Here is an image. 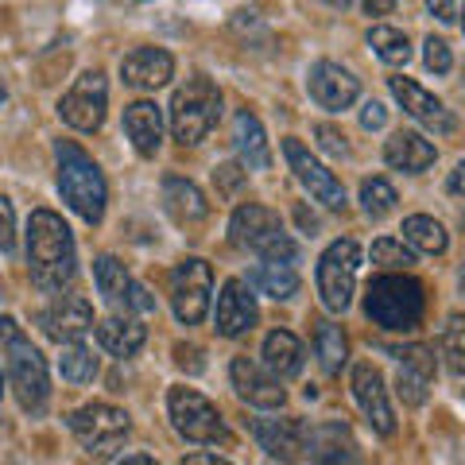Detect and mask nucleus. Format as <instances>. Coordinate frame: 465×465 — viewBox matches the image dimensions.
<instances>
[{
    "instance_id": "f257e3e1",
    "label": "nucleus",
    "mask_w": 465,
    "mask_h": 465,
    "mask_svg": "<svg viewBox=\"0 0 465 465\" xmlns=\"http://www.w3.org/2000/svg\"><path fill=\"white\" fill-rule=\"evenodd\" d=\"M27 272L43 291H63L78 272L74 237L54 210H35L27 222Z\"/></svg>"
},
{
    "instance_id": "f03ea898",
    "label": "nucleus",
    "mask_w": 465,
    "mask_h": 465,
    "mask_svg": "<svg viewBox=\"0 0 465 465\" xmlns=\"http://www.w3.org/2000/svg\"><path fill=\"white\" fill-rule=\"evenodd\" d=\"M54 155H58V191H63L66 206L78 217H85L90 225H97L101 217H105V202H109L105 174H101V167L94 159L70 140H58Z\"/></svg>"
},
{
    "instance_id": "7ed1b4c3",
    "label": "nucleus",
    "mask_w": 465,
    "mask_h": 465,
    "mask_svg": "<svg viewBox=\"0 0 465 465\" xmlns=\"http://www.w3.org/2000/svg\"><path fill=\"white\" fill-rule=\"evenodd\" d=\"M365 314L381 330H419L427 314V287L415 275H376L365 287Z\"/></svg>"
},
{
    "instance_id": "20e7f679",
    "label": "nucleus",
    "mask_w": 465,
    "mask_h": 465,
    "mask_svg": "<svg viewBox=\"0 0 465 465\" xmlns=\"http://www.w3.org/2000/svg\"><path fill=\"white\" fill-rule=\"evenodd\" d=\"M217 116H222V90L210 82V78H191L183 90H174V101H171V133L179 143H202Z\"/></svg>"
},
{
    "instance_id": "39448f33",
    "label": "nucleus",
    "mask_w": 465,
    "mask_h": 465,
    "mask_svg": "<svg viewBox=\"0 0 465 465\" xmlns=\"http://www.w3.org/2000/svg\"><path fill=\"white\" fill-rule=\"evenodd\" d=\"M229 241L237 244V249H252L256 256L283 260V264H291V260L299 256L295 241H291L283 232V225H280V213L268 210V206H256V202H249V206H241L237 213H232Z\"/></svg>"
},
{
    "instance_id": "423d86ee",
    "label": "nucleus",
    "mask_w": 465,
    "mask_h": 465,
    "mask_svg": "<svg viewBox=\"0 0 465 465\" xmlns=\"http://www.w3.org/2000/svg\"><path fill=\"white\" fill-rule=\"evenodd\" d=\"M167 411H171L174 430H179L186 442L229 446V427H225L222 411H217L206 396H198L194 388H171L167 391Z\"/></svg>"
},
{
    "instance_id": "0eeeda50",
    "label": "nucleus",
    "mask_w": 465,
    "mask_h": 465,
    "mask_svg": "<svg viewBox=\"0 0 465 465\" xmlns=\"http://www.w3.org/2000/svg\"><path fill=\"white\" fill-rule=\"evenodd\" d=\"M5 365H8V381H12V391H16L20 407L39 415L43 407H47V396H51L47 361H43V353L24 338V333H16L12 341H5Z\"/></svg>"
},
{
    "instance_id": "6e6552de",
    "label": "nucleus",
    "mask_w": 465,
    "mask_h": 465,
    "mask_svg": "<svg viewBox=\"0 0 465 465\" xmlns=\"http://www.w3.org/2000/svg\"><path fill=\"white\" fill-rule=\"evenodd\" d=\"M357 268H361V249L357 241H333L330 249L318 260V295L322 307L341 314L353 302V287H357Z\"/></svg>"
},
{
    "instance_id": "1a4fd4ad",
    "label": "nucleus",
    "mask_w": 465,
    "mask_h": 465,
    "mask_svg": "<svg viewBox=\"0 0 465 465\" xmlns=\"http://www.w3.org/2000/svg\"><path fill=\"white\" fill-rule=\"evenodd\" d=\"M66 423H70V430H74V439L97 458L116 450L128 439V430H133L128 415L113 403H85V407H78V411H70Z\"/></svg>"
},
{
    "instance_id": "9d476101",
    "label": "nucleus",
    "mask_w": 465,
    "mask_h": 465,
    "mask_svg": "<svg viewBox=\"0 0 465 465\" xmlns=\"http://www.w3.org/2000/svg\"><path fill=\"white\" fill-rule=\"evenodd\" d=\"M210 291H213V272L206 260L186 256L179 268L171 272V307L183 326H198L210 314Z\"/></svg>"
},
{
    "instance_id": "9b49d317",
    "label": "nucleus",
    "mask_w": 465,
    "mask_h": 465,
    "mask_svg": "<svg viewBox=\"0 0 465 465\" xmlns=\"http://www.w3.org/2000/svg\"><path fill=\"white\" fill-rule=\"evenodd\" d=\"M105 105H109V85L101 70H85V74L70 85L58 101V116L78 128V133H97L101 121H105Z\"/></svg>"
},
{
    "instance_id": "f8f14e48",
    "label": "nucleus",
    "mask_w": 465,
    "mask_h": 465,
    "mask_svg": "<svg viewBox=\"0 0 465 465\" xmlns=\"http://www.w3.org/2000/svg\"><path fill=\"white\" fill-rule=\"evenodd\" d=\"M94 280H97L101 299H105L116 314H152L155 311V299L124 272V264L116 256L94 260Z\"/></svg>"
},
{
    "instance_id": "ddd939ff",
    "label": "nucleus",
    "mask_w": 465,
    "mask_h": 465,
    "mask_svg": "<svg viewBox=\"0 0 465 465\" xmlns=\"http://www.w3.org/2000/svg\"><path fill=\"white\" fill-rule=\"evenodd\" d=\"M283 155H287L291 171H295V179L307 186L314 202H322L326 210H345V186L333 179V171H326L318 163L299 140H283Z\"/></svg>"
},
{
    "instance_id": "4468645a",
    "label": "nucleus",
    "mask_w": 465,
    "mask_h": 465,
    "mask_svg": "<svg viewBox=\"0 0 465 465\" xmlns=\"http://www.w3.org/2000/svg\"><path fill=\"white\" fill-rule=\"evenodd\" d=\"M388 85H391V94H396V101L403 105V113L415 116L419 124H427L430 133H439V136L458 133V116L450 113L434 94H427L419 82H411V78H388Z\"/></svg>"
},
{
    "instance_id": "2eb2a0df",
    "label": "nucleus",
    "mask_w": 465,
    "mask_h": 465,
    "mask_svg": "<svg viewBox=\"0 0 465 465\" xmlns=\"http://www.w3.org/2000/svg\"><path fill=\"white\" fill-rule=\"evenodd\" d=\"M39 326H43V333H47L51 341L63 345V341L85 338L97 322H94V307L82 295H58L51 307L39 314Z\"/></svg>"
},
{
    "instance_id": "dca6fc26",
    "label": "nucleus",
    "mask_w": 465,
    "mask_h": 465,
    "mask_svg": "<svg viewBox=\"0 0 465 465\" xmlns=\"http://www.w3.org/2000/svg\"><path fill=\"white\" fill-rule=\"evenodd\" d=\"M307 85H311V97H314L322 109H330V113H341V109H349V105H353V101L361 97V82L349 74L345 66L330 63V58H322V63L311 66Z\"/></svg>"
},
{
    "instance_id": "f3484780",
    "label": "nucleus",
    "mask_w": 465,
    "mask_h": 465,
    "mask_svg": "<svg viewBox=\"0 0 465 465\" xmlns=\"http://www.w3.org/2000/svg\"><path fill=\"white\" fill-rule=\"evenodd\" d=\"M256 299L249 295V283L244 280H225L222 287V295H217V314H213V322H217V333L222 338H241V333H249L256 326Z\"/></svg>"
},
{
    "instance_id": "a211bd4d",
    "label": "nucleus",
    "mask_w": 465,
    "mask_h": 465,
    "mask_svg": "<svg viewBox=\"0 0 465 465\" xmlns=\"http://www.w3.org/2000/svg\"><path fill=\"white\" fill-rule=\"evenodd\" d=\"M229 376H232V388H237V396L249 403V407H264V411H275V407H283L287 391L280 388L275 376H268L264 369L256 365L249 357H237L229 365Z\"/></svg>"
},
{
    "instance_id": "6ab92c4d",
    "label": "nucleus",
    "mask_w": 465,
    "mask_h": 465,
    "mask_svg": "<svg viewBox=\"0 0 465 465\" xmlns=\"http://www.w3.org/2000/svg\"><path fill=\"white\" fill-rule=\"evenodd\" d=\"M353 396L361 403V411L369 415V423L376 427V434H396V411L388 403V391H384V376L376 372L372 365H357L353 369Z\"/></svg>"
},
{
    "instance_id": "aec40b11",
    "label": "nucleus",
    "mask_w": 465,
    "mask_h": 465,
    "mask_svg": "<svg viewBox=\"0 0 465 465\" xmlns=\"http://www.w3.org/2000/svg\"><path fill=\"white\" fill-rule=\"evenodd\" d=\"M434 384V349L411 345L400 349V372H396V391L407 407H419L427 400V391Z\"/></svg>"
},
{
    "instance_id": "412c9836",
    "label": "nucleus",
    "mask_w": 465,
    "mask_h": 465,
    "mask_svg": "<svg viewBox=\"0 0 465 465\" xmlns=\"http://www.w3.org/2000/svg\"><path fill=\"white\" fill-rule=\"evenodd\" d=\"M249 430L256 442L268 450V458H302V442H307V423L302 419H249Z\"/></svg>"
},
{
    "instance_id": "4be33fe9",
    "label": "nucleus",
    "mask_w": 465,
    "mask_h": 465,
    "mask_svg": "<svg viewBox=\"0 0 465 465\" xmlns=\"http://www.w3.org/2000/svg\"><path fill=\"white\" fill-rule=\"evenodd\" d=\"M302 458L311 461H357V439L349 434L345 423H318L307 427V442H302Z\"/></svg>"
},
{
    "instance_id": "5701e85b",
    "label": "nucleus",
    "mask_w": 465,
    "mask_h": 465,
    "mask_svg": "<svg viewBox=\"0 0 465 465\" xmlns=\"http://www.w3.org/2000/svg\"><path fill=\"white\" fill-rule=\"evenodd\" d=\"M121 74L128 85H136V90H159V85H167L174 74V58L159 47H140L133 54H124Z\"/></svg>"
},
{
    "instance_id": "b1692460",
    "label": "nucleus",
    "mask_w": 465,
    "mask_h": 465,
    "mask_svg": "<svg viewBox=\"0 0 465 465\" xmlns=\"http://www.w3.org/2000/svg\"><path fill=\"white\" fill-rule=\"evenodd\" d=\"M232 148H237V159H241L244 171H268L272 167V148H268L264 124H260L249 109H241L237 121H232Z\"/></svg>"
},
{
    "instance_id": "393cba45",
    "label": "nucleus",
    "mask_w": 465,
    "mask_h": 465,
    "mask_svg": "<svg viewBox=\"0 0 465 465\" xmlns=\"http://www.w3.org/2000/svg\"><path fill=\"white\" fill-rule=\"evenodd\" d=\"M124 133L143 159L159 152V143H163V113H159L155 101H133L124 109Z\"/></svg>"
},
{
    "instance_id": "a878e982",
    "label": "nucleus",
    "mask_w": 465,
    "mask_h": 465,
    "mask_svg": "<svg viewBox=\"0 0 465 465\" xmlns=\"http://www.w3.org/2000/svg\"><path fill=\"white\" fill-rule=\"evenodd\" d=\"M163 210L171 213V222H179V225H198V222H206L210 202H206V194H202L191 179L167 174V179H163Z\"/></svg>"
},
{
    "instance_id": "bb28decb",
    "label": "nucleus",
    "mask_w": 465,
    "mask_h": 465,
    "mask_svg": "<svg viewBox=\"0 0 465 465\" xmlns=\"http://www.w3.org/2000/svg\"><path fill=\"white\" fill-rule=\"evenodd\" d=\"M97 341L113 357H133L136 349L148 341V330L140 326L136 314H113V318H101L97 322Z\"/></svg>"
},
{
    "instance_id": "cd10ccee",
    "label": "nucleus",
    "mask_w": 465,
    "mask_h": 465,
    "mask_svg": "<svg viewBox=\"0 0 465 465\" xmlns=\"http://www.w3.org/2000/svg\"><path fill=\"white\" fill-rule=\"evenodd\" d=\"M384 159H388V167L419 174V171H427L434 159H439V152H434V143L423 140L419 133H403V128H400V133L384 143Z\"/></svg>"
},
{
    "instance_id": "c85d7f7f",
    "label": "nucleus",
    "mask_w": 465,
    "mask_h": 465,
    "mask_svg": "<svg viewBox=\"0 0 465 465\" xmlns=\"http://www.w3.org/2000/svg\"><path fill=\"white\" fill-rule=\"evenodd\" d=\"M249 287L260 291V295H268V299H291V295H299V272L283 264V260H264V264H256L249 272Z\"/></svg>"
},
{
    "instance_id": "c756f323",
    "label": "nucleus",
    "mask_w": 465,
    "mask_h": 465,
    "mask_svg": "<svg viewBox=\"0 0 465 465\" xmlns=\"http://www.w3.org/2000/svg\"><path fill=\"white\" fill-rule=\"evenodd\" d=\"M264 365L280 376V381L299 376L302 372V341L291 330H272L264 338Z\"/></svg>"
},
{
    "instance_id": "7c9ffc66",
    "label": "nucleus",
    "mask_w": 465,
    "mask_h": 465,
    "mask_svg": "<svg viewBox=\"0 0 465 465\" xmlns=\"http://www.w3.org/2000/svg\"><path fill=\"white\" fill-rule=\"evenodd\" d=\"M403 237H407V244H411L415 252H427V256H442L446 244H450L446 229L434 222V217H427V213L407 217V222H403Z\"/></svg>"
},
{
    "instance_id": "2f4dec72",
    "label": "nucleus",
    "mask_w": 465,
    "mask_h": 465,
    "mask_svg": "<svg viewBox=\"0 0 465 465\" xmlns=\"http://www.w3.org/2000/svg\"><path fill=\"white\" fill-rule=\"evenodd\" d=\"M314 353H318V361H322V372L338 376L341 365H345V357H349V341H345L341 326L318 322V330H314Z\"/></svg>"
},
{
    "instance_id": "473e14b6",
    "label": "nucleus",
    "mask_w": 465,
    "mask_h": 465,
    "mask_svg": "<svg viewBox=\"0 0 465 465\" xmlns=\"http://www.w3.org/2000/svg\"><path fill=\"white\" fill-rule=\"evenodd\" d=\"M58 372H63V381H70V384H94V376L101 372V365L82 341H63Z\"/></svg>"
},
{
    "instance_id": "72a5a7b5",
    "label": "nucleus",
    "mask_w": 465,
    "mask_h": 465,
    "mask_svg": "<svg viewBox=\"0 0 465 465\" xmlns=\"http://www.w3.org/2000/svg\"><path fill=\"white\" fill-rule=\"evenodd\" d=\"M369 47L384 58L388 66H407V58H411V43H407L403 32H396V27H372L369 32Z\"/></svg>"
},
{
    "instance_id": "f704fd0d",
    "label": "nucleus",
    "mask_w": 465,
    "mask_h": 465,
    "mask_svg": "<svg viewBox=\"0 0 465 465\" xmlns=\"http://www.w3.org/2000/svg\"><path fill=\"white\" fill-rule=\"evenodd\" d=\"M442 357L450 372L465 376V318L461 314H450V322L442 330Z\"/></svg>"
},
{
    "instance_id": "c9c22d12",
    "label": "nucleus",
    "mask_w": 465,
    "mask_h": 465,
    "mask_svg": "<svg viewBox=\"0 0 465 465\" xmlns=\"http://www.w3.org/2000/svg\"><path fill=\"white\" fill-rule=\"evenodd\" d=\"M396 191H391V183L388 179H365L361 183V206H365L369 217H384L396 210Z\"/></svg>"
},
{
    "instance_id": "e433bc0d",
    "label": "nucleus",
    "mask_w": 465,
    "mask_h": 465,
    "mask_svg": "<svg viewBox=\"0 0 465 465\" xmlns=\"http://www.w3.org/2000/svg\"><path fill=\"white\" fill-rule=\"evenodd\" d=\"M372 264H384V268H407V264H415V256H411V249H403L400 241L381 237V241L372 244Z\"/></svg>"
},
{
    "instance_id": "4c0bfd02",
    "label": "nucleus",
    "mask_w": 465,
    "mask_h": 465,
    "mask_svg": "<svg viewBox=\"0 0 465 465\" xmlns=\"http://www.w3.org/2000/svg\"><path fill=\"white\" fill-rule=\"evenodd\" d=\"M423 58H427V70H434V74H450V66H454V54H450V43L446 39H427L423 43Z\"/></svg>"
},
{
    "instance_id": "58836bf2",
    "label": "nucleus",
    "mask_w": 465,
    "mask_h": 465,
    "mask_svg": "<svg viewBox=\"0 0 465 465\" xmlns=\"http://www.w3.org/2000/svg\"><path fill=\"white\" fill-rule=\"evenodd\" d=\"M213 183H217V194H222V198H232V194L241 191V183H244V167H241V163L217 167V171H213Z\"/></svg>"
},
{
    "instance_id": "ea45409f",
    "label": "nucleus",
    "mask_w": 465,
    "mask_h": 465,
    "mask_svg": "<svg viewBox=\"0 0 465 465\" xmlns=\"http://www.w3.org/2000/svg\"><path fill=\"white\" fill-rule=\"evenodd\" d=\"M0 249H16V210H12L8 198H0Z\"/></svg>"
},
{
    "instance_id": "a19ab883",
    "label": "nucleus",
    "mask_w": 465,
    "mask_h": 465,
    "mask_svg": "<svg viewBox=\"0 0 465 465\" xmlns=\"http://www.w3.org/2000/svg\"><path fill=\"white\" fill-rule=\"evenodd\" d=\"M314 136H318V143H322L330 155H338V159L349 155V143H345V136H341L333 124H318V128H314Z\"/></svg>"
},
{
    "instance_id": "79ce46f5",
    "label": "nucleus",
    "mask_w": 465,
    "mask_h": 465,
    "mask_svg": "<svg viewBox=\"0 0 465 465\" xmlns=\"http://www.w3.org/2000/svg\"><path fill=\"white\" fill-rule=\"evenodd\" d=\"M174 361H179V369H186V372H202V369H206L202 349H194V345H174Z\"/></svg>"
},
{
    "instance_id": "37998d69",
    "label": "nucleus",
    "mask_w": 465,
    "mask_h": 465,
    "mask_svg": "<svg viewBox=\"0 0 465 465\" xmlns=\"http://www.w3.org/2000/svg\"><path fill=\"white\" fill-rule=\"evenodd\" d=\"M384 121H388V109L381 105V101H365V109H361V124L369 128H384Z\"/></svg>"
},
{
    "instance_id": "c03bdc74",
    "label": "nucleus",
    "mask_w": 465,
    "mask_h": 465,
    "mask_svg": "<svg viewBox=\"0 0 465 465\" xmlns=\"http://www.w3.org/2000/svg\"><path fill=\"white\" fill-rule=\"evenodd\" d=\"M427 8H430V16L442 20V24H454L458 20V5H454V0H427Z\"/></svg>"
},
{
    "instance_id": "a18cd8bd",
    "label": "nucleus",
    "mask_w": 465,
    "mask_h": 465,
    "mask_svg": "<svg viewBox=\"0 0 465 465\" xmlns=\"http://www.w3.org/2000/svg\"><path fill=\"white\" fill-rule=\"evenodd\" d=\"M365 5L369 16H391V8H396V0H361Z\"/></svg>"
},
{
    "instance_id": "49530a36",
    "label": "nucleus",
    "mask_w": 465,
    "mask_h": 465,
    "mask_svg": "<svg viewBox=\"0 0 465 465\" xmlns=\"http://www.w3.org/2000/svg\"><path fill=\"white\" fill-rule=\"evenodd\" d=\"M450 191L465 198V159H461V163H458L454 171H450Z\"/></svg>"
},
{
    "instance_id": "de8ad7c7",
    "label": "nucleus",
    "mask_w": 465,
    "mask_h": 465,
    "mask_svg": "<svg viewBox=\"0 0 465 465\" xmlns=\"http://www.w3.org/2000/svg\"><path fill=\"white\" fill-rule=\"evenodd\" d=\"M183 465H229L225 458H217V454H186Z\"/></svg>"
},
{
    "instance_id": "09e8293b",
    "label": "nucleus",
    "mask_w": 465,
    "mask_h": 465,
    "mask_svg": "<svg viewBox=\"0 0 465 465\" xmlns=\"http://www.w3.org/2000/svg\"><path fill=\"white\" fill-rule=\"evenodd\" d=\"M16 333H20V326L12 322V318H0V345L12 341V338H16Z\"/></svg>"
},
{
    "instance_id": "8fccbe9b",
    "label": "nucleus",
    "mask_w": 465,
    "mask_h": 465,
    "mask_svg": "<svg viewBox=\"0 0 465 465\" xmlns=\"http://www.w3.org/2000/svg\"><path fill=\"white\" fill-rule=\"evenodd\" d=\"M116 461H121V465H155L148 454H124V458H116Z\"/></svg>"
},
{
    "instance_id": "3c124183",
    "label": "nucleus",
    "mask_w": 465,
    "mask_h": 465,
    "mask_svg": "<svg viewBox=\"0 0 465 465\" xmlns=\"http://www.w3.org/2000/svg\"><path fill=\"white\" fill-rule=\"evenodd\" d=\"M299 225L314 232V229H318V217H314V213H307V210H302V206H299Z\"/></svg>"
},
{
    "instance_id": "603ef678",
    "label": "nucleus",
    "mask_w": 465,
    "mask_h": 465,
    "mask_svg": "<svg viewBox=\"0 0 465 465\" xmlns=\"http://www.w3.org/2000/svg\"><path fill=\"white\" fill-rule=\"evenodd\" d=\"M326 5H333V8H349V0H326Z\"/></svg>"
},
{
    "instance_id": "864d4df0",
    "label": "nucleus",
    "mask_w": 465,
    "mask_h": 465,
    "mask_svg": "<svg viewBox=\"0 0 465 465\" xmlns=\"http://www.w3.org/2000/svg\"><path fill=\"white\" fill-rule=\"evenodd\" d=\"M0 396H5V369H0Z\"/></svg>"
},
{
    "instance_id": "5fc2aeb1",
    "label": "nucleus",
    "mask_w": 465,
    "mask_h": 465,
    "mask_svg": "<svg viewBox=\"0 0 465 465\" xmlns=\"http://www.w3.org/2000/svg\"><path fill=\"white\" fill-rule=\"evenodd\" d=\"M0 105H5V82H0Z\"/></svg>"
},
{
    "instance_id": "6e6d98bb",
    "label": "nucleus",
    "mask_w": 465,
    "mask_h": 465,
    "mask_svg": "<svg viewBox=\"0 0 465 465\" xmlns=\"http://www.w3.org/2000/svg\"><path fill=\"white\" fill-rule=\"evenodd\" d=\"M458 16H461V32H465V8H461V12H458Z\"/></svg>"
},
{
    "instance_id": "4d7b16f0",
    "label": "nucleus",
    "mask_w": 465,
    "mask_h": 465,
    "mask_svg": "<svg viewBox=\"0 0 465 465\" xmlns=\"http://www.w3.org/2000/svg\"><path fill=\"white\" fill-rule=\"evenodd\" d=\"M461 291H465V268H461Z\"/></svg>"
},
{
    "instance_id": "13d9d810",
    "label": "nucleus",
    "mask_w": 465,
    "mask_h": 465,
    "mask_svg": "<svg viewBox=\"0 0 465 465\" xmlns=\"http://www.w3.org/2000/svg\"><path fill=\"white\" fill-rule=\"evenodd\" d=\"M461 225H465V222H461Z\"/></svg>"
}]
</instances>
